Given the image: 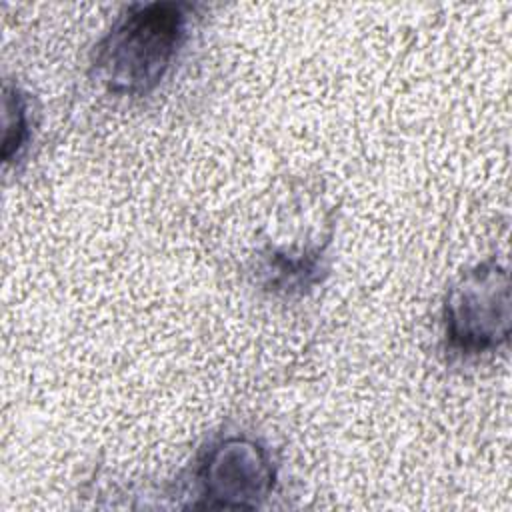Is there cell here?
<instances>
[{"label": "cell", "mask_w": 512, "mask_h": 512, "mask_svg": "<svg viewBox=\"0 0 512 512\" xmlns=\"http://www.w3.org/2000/svg\"><path fill=\"white\" fill-rule=\"evenodd\" d=\"M192 6L186 2L130 4L92 52V74L118 96L154 90L188 36Z\"/></svg>", "instance_id": "6da1fadb"}, {"label": "cell", "mask_w": 512, "mask_h": 512, "mask_svg": "<svg viewBox=\"0 0 512 512\" xmlns=\"http://www.w3.org/2000/svg\"><path fill=\"white\" fill-rule=\"evenodd\" d=\"M442 322L454 356H480L506 344L512 322L506 266L488 258L466 270L446 294Z\"/></svg>", "instance_id": "7a4b0ae2"}, {"label": "cell", "mask_w": 512, "mask_h": 512, "mask_svg": "<svg viewBox=\"0 0 512 512\" xmlns=\"http://www.w3.org/2000/svg\"><path fill=\"white\" fill-rule=\"evenodd\" d=\"M196 482L200 506L256 508L274 488V466L268 450L246 436L222 438L198 460Z\"/></svg>", "instance_id": "3957f363"}, {"label": "cell", "mask_w": 512, "mask_h": 512, "mask_svg": "<svg viewBox=\"0 0 512 512\" xmlns=\"http://www.w3.org/2000/svg\"><path fill=\"white\" fill-rule=\"evenodd\" d=\"M28 100L16 86L4 84V140H2V160L10 164L20 158L22 150L30 140V116Z\"/></svg>", "instance_id": "277c9868"}]
</instances>
